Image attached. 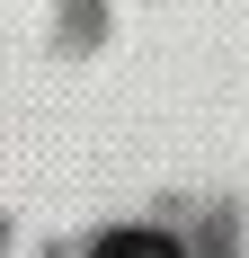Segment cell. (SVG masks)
<instances>
[{
  "label": "cell",
  "instance_id": "obj_1",
  "mask_svg": "<svg viewBox=\"0 0 249 258\" xmlns=\"http://www.w3.org/2000/svg\"><path fill=\"white\" fill-rule=\"evenodd\" d=\"M89 258H178V240H160V232H107Z\"/></svg>",
  "mask_w": 249,
  "mask_h": 258
}]
</instances>
